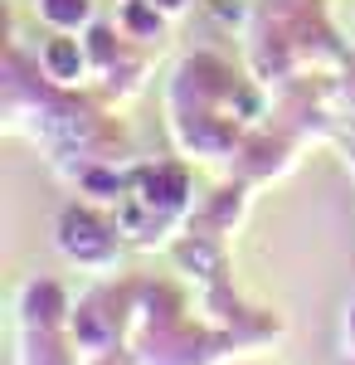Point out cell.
Instances as JSON below:
<instances>
[{
	"instance_id": "1",
	"label": "cell",
	"mask_w": 355,
	"mask_h": 365,
	"mask_svg": "<svg viewBox=\"0 0 355 365\" xmlns=\"http://www.w3.org/2000/svg\"><path fill=\"white\" fill-rule=\"evenodd\" d=\"M39 63H44V73H49V78L73 83V78H83V44H78V39H68V34H58V39L44 44Z\"/></svg>"
},
{
	"instance_id": "2",
	"label": "cell",
	"mask_w": 355,
	"mask_h": 365,
	"mask_svg": "<svg viewBox=\"0 0 355 365\" xmlns=\"http://www.w3.org/2000/svg\"><path fill=\"white\" fill-rule=\"evenodd\" d=\"M34 10L54 29H78V25H88V15H93V0H39Z\"/></svg>"
}]
</instances>
